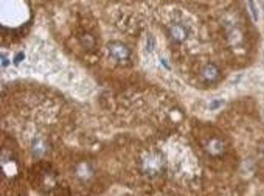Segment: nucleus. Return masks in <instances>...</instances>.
Masks as SVG:
<instances>
[{
  "instance_id": "ddd939ff",
  "label": "nucleus",
  "mask_w": 264,
  "mask_h": 196,
  "mask_svg": "<svg viewBox=\"0 0 264 196\" xmlns=\"http://www.w3.org/2000/svg\"><path fill=\"white\" fill-rule=\"evenodd\" d=\"M8 64H9V61H8L6 55H2V65H3V67H6Z\"/></svg>"
},
{
  "instance_id": "7ed1b4c3",
  "label": "nucleus",
  "mask_w": 264,
  "mask_h": 196,
  "mask_svg": "<svg viewBox=\"0 0 264 196\" xmlns=\"http://www.w3.org/2000/svg\"><path fill=\"white\" fill-rule=\"evenodd\" d=\"M219 75H221V72H219V69L216 67L215 64H207L205 67L202 69V72H201V76H202V80L205 83H215V81H218L219 80Z\"/></svg>"
},
{
  "instance_id": "6e6552de",
  "label": "nucleus",
  "mask_w": 264,
  "mask_h": 196,
  "mask_svg": "<svg viewBox=\"0 0 264 196\" xmlns=\"http://www.w3.org/2000/svg\"><path fill=\"white\" fill-rule=\"evenodd\" d=\"M78 174L81 176V177L90 176V167H89L87 163H81V165L78 167Z\"/></svg>"
},
{
  "instance_id": "39448f33",
  "label": "nucleus",
  "mask_w": 264,
  "mask_h": 196,
  "mask_svg": "<svg viewBox=\"0 0 264 196\" xmlns=\"http://www.w3.org/2000/svg\"><path fill=\"white\" fill-rule=\"evenodd\" d=\"M169 34H171V37H173V41H176V42H183L185 39L188 37V30L185 28L183 25L176 23V25H173V27L169 28Z\"/></svg>"
},
{
  "instance_id": "20e7f679",
  "label": "nucleus",
  "mask_w": 264,
  "mask_h": 196,
  "mask_svg": "<svg viewBox=\"0 0 264 196\" xmlns=\"http://www.w3.org/2000/svg\"><path fill=\"white\" fill-rule=\"evenodd\" d=\"M205 150L210 156H213V157H218V156H221L224 153V143L221 139H211L207 145H205Z\"/></svg>"
},
{
  "instance_id": "9d476101",
  "label": "nucleus",
  "mask_w": 264,
  "mask_h": 196,
  "mask_svg": "<svg viewBox=\"0 0 264 196\" xmlns=\"http://www.w3.org/2000/svg\"><path fill=\"white\" fill-rule=\"evenodd\" d=\"M222 104H224V100H215V101L210 103V109L215 111V109H218L219 106H222Z\"/></svg>"
},
{
  "instance_id": "423d86ee",
  "label": "nucleus",
  "mask_w": 264,
  "mask_h": 196,
  "mask_svg": "<svg viewBox=\"0 0 264 196\" xmlns=\"http://www.w3.org/2000/svg\"><path fill=\"white\" fill-rule=\"evenodd\" d=\"M31 148H33V153H34V156H37V157H41V156H44V154L47 153V150H48V145H47V142H45L44 139L37 137V139H34V142H33Z\"/></svg>"
},
{
  "instance_id": "4468645a",
  "label": "nucleus",
  "mask_w": 264,
  "mask_h": 196,
  "mask_svg": "<svg viewBox=\"0 0 264 196\" xmlns=\"http://www.w3.org/2000/svg\"><path fill=\"white\" fill-rule=\"evenodd\" d=\"M262 157H264V148H262Z\"/></svg>"
},
{
  "instance_id": "f8f14e48",
  "label": "nucleus",
  "mask_w": 264,
  "mask_h": 196,
  "mask_svg": "<svg viewBox=\"0 0 264 196\" xmlns=\"http://www.w3.org/2000/svg\"><path fill=\"white\" fill-rule=\"evenodd\" d=\"M23 58H25V55L22 53V51H20V53H17V55H16V58H14V64H20Z\"/></svg>"
},
{
  "instance_id": "0eeeda50",
  "label": "nucleus",
  "mask_w": 264,
  "mask_h": 196,
  "mask_svg": "<svg viewBox=\"0 0 264 196\" xmlns=\"http://www.w3.org/2000/svg\"><path fill=\"white\" fill-rule=\"evenodd\" d=\"M81 44H83L86 48H92V47L95 45L93 37H92L90 34H84V36H81Z\"/></svg>"
},
{
  "instance_id": "f03ea898",
  "label": "nucleus",
  "mask_w": 264,
  "mask_h": 196,
  "mask_svg": "<svg viewBox=\"0 0 264 196\" xmlns=\"http://www.w3.org/2000/svg\"><path fill=\"white\" fill-rule=\"evenodd\" d=\"M107 53L117 62H126L130 58V50L121 42H110L107 45Z\"/></svg>"
},
{
  "instance_id": "9b49d317",
  "label": "nucleus",
  "mask_w": 264,
  "mask_h": 196,
  "mask_svg": "<svg viewBox=\"0 0 264 196\" xmlns=\"http://www.w3.org/2000/svg\"><path fill=\"white\" fill-rule=\"evenodd\" d=\"M146 48L149 51L154 48V37H152V34H148V37H146Z\"/></svg>"
},
{
  "instance_id": "f257e3e1",
  "label": "nucleus",
  "mask_w": 264,
  "mask_h": 196,
  "mask_svg": "<svg viewBox=\"0 0 264 196\" xmlns=\"http://www.w3.org/2000/svg\"><path fill=\"white\" fill-rule=\"evenodd\" d=\"M140 165H141V171L149 177L158 176L165 171V159L160 153H148L141 159Z\"/></svg>"
},
{
  "instance_id": "1a4fd4ad",
  "label": "nucleus",
  "mask_w": 264,
  "mask_h": 196,
  "mask_svg": "<svg viewBox=\"0 0 264 196\" xmlns=\"http://www.w3.org/2000/svg\"><path fill=\"white\" fill-rule=\"evenodd\" d=\"M247 3H249V8H250V14H252V19L255 22H258V12H256V6L253 3V0H247Z\"/></svg>"
}]
</instances>
